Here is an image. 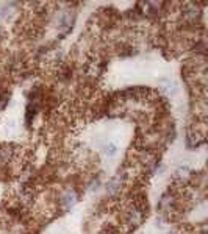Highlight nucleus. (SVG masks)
I'll return each mask as SVG.
<instances>
[{"instance_id": "f257e3e1", "label": "nucleus", "mask_w": 208, "mask_h": 234, "mask_svg": "<svg viewBox=\"0 0 208 234\" xmlns=\"http://www.w3.org/2000/svg\"><path fill=\"white\" fill-rule=\"evenodd\" d=\"M164 89H166V92H168V94H174L177 87H175L174 83H171V81H166V83H164Z\"/></svg>"}, {"instance_id": "f03ea898", "label": "nucleus", "mask_w": 208, "mask_h": 234, "mask_svg": "<svg viewBox=\"0 0 208 234\" xmlns=\"http://www.w3.org/2000/svg\"><path fill=\"white\" fill-rule=\"evenodd\" d=\"M116 151H117V147L113 145V144H111V145H107V148H105V153H107L108 156H113Z\"/></svg>"}]
</instances>
